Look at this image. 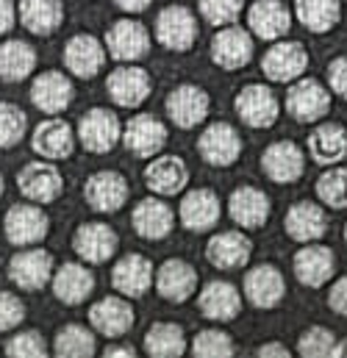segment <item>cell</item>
Here are the masks:
<instances>
[{
  "label": "cell",
  "instance_id": "1",
  "mask_svg": "<svg viewBox=\"0 0 347 358\" xmlns=\"http://www.w3.org/2000/svg\"><path fill=\"white\" fill-rule=\"evenodd\" d=\"M328 111H331V90L323 81L303 76L295 84H289V92H286V114L295 122H300V125L323 122Z\"/></svg>",
  "mask_w": 347,
  "mask_h": 358
},
{
  "label": "cell",
  "instance_id": "2",
  "mask_svg": "<svg viewBox=\"0 0 347 358\" xmlns=\"http://www.w3.org/2000/svg\"><path fill=\"white\" fill-rule=\"evenodd\" d=\"M309 70V50L297 39H278L261 56V73L272 84H295Z\"/></svg>",
  "mask_w": 347,
  "mask_h": 358
},
{
  "label": "cell",
  "instance_id": "3",
  "mask_svg": "<svg viewBox=\"0 0 347 358\" xmlns=\"http://www.w3.org/2000/svg\"><path fill=\"white\" fill-rule=\"evenodd\" d=\"M234 108H236V117L248 125V128H272L281 117V100L278 94L264 87V84H248L236 92L234 97Z\"/></svg>",
  "mask_w": 347,
  "mask_h": 358
},
{
  "label": "cell",
  "instance_id": "4",
  "mask_svg": "<svg viewBox=\"0 0 347 358\" xmlns=\"http://www.w3.org/2000/svg\"><path fill=\"white\" fill-rule=\"evenodd\" d=\"M197 153L208 167H234L242 156V136L231 122H211L197 139Z\"/></svg>",
  "mask_w": 347,
  "mask_h": 358
},
{
  "label": "cell",
  "instance_id": "5",
  "mask_svg": "<svg viewBox=\"0 0 347 358\" xmlns=\"http://www.w3.org/2000/svg\"><path fill=\"white\" fill-rule=\"evenodd\" d=\"M208 53L220 70H225V73L242 70L253 59V36L242 25H225L211 36Z\"/></svg>",
  "mask_w": 347,
  "mask_h": 358
},
{
  "label": "cell",
  "instance_id": "6",
  "mask_svg": "<svg viewBox=\"0 0 347 358\" xmlns=\"http://www.w3.org/2000/svg\"><path fill=\"white\" fill-rule=\"evenodd\" d=\"M78 139L84 145V150L100 156V153H108L117 148V142L122 139V125H120V117L108 108H89L87 114L78 120Z\"/></svg>",
  "mask_w": 347,
  "mask_h": 358
},
{
  "label": "cell",
  "instance_id": "7",
  "mask_svg": "<svg viewBox=\"0 0 347 358\" xmlns=\"http://www.w3.org/2000/svg\"><path fill=\"white\" fill-rule=\"evenodd\" d=\"M156 39L162 48L186 53L197 42V17L186 6H167L156 17Z\"/></svg>",
  "mask_w": 347,
  "mask_h": 358
},
{
  "label": "cell",
  "instance_id": "8",
  "mask_svg": "<svg viewBox=\"0 0 347 358\" xmlns=\"http://www.w3.org/2000/svg\"><path fill=\"white\" fill-rule=\"evenodd\" d=\"M106 50L114 62H142L150 53V34L139 20H117L106 31Z\"/></svg>",
  "mask_w": 347,
  "mask_h": 358
},
{
  "label": "cell",
  "instance_id": "9",
  "mask_svg": "<svg viewBox=\"0 0 347 358\" xmlns=\"http://www.w3.org/2000/svg\"><path fill=\"white\" fill-rule=\"evenodd\" d=\"M3 228H6V239L17 248H31V245H39L48 231H50V220L48 214L39 208V206H28V203H20L14 208L6 211V220H3Z\"/></svg>",
  "mask_w": 347,
  "mask_h": 358
},
{
  "label": "cell",
  "instance_id": "10",
  "mask_svg": "<svg viewBox=\"0 0 347 358\" xmlns=\"http://www.w3.org/2000/svg\"><path fill=\"white\" fill-rule=\"evenodd\" d=\"M167 125L153 117V114H136L128 120V125L122 128V142L125 148L139 156V159H153L164 150L167 145Z\"/></svg>",
  "mask_w": 347,
  "mask_h": 358
},
{
  "label": "cell",
  "instance_id": "11",
  "mask_svg": "<svg viewBox=\"0 0 347 358\" xmlns=\"http://www.w3.org/2000/svg\"><path fill=\"white\" fill-rule=\"evenodd\" d=\"M170 120H173L178 128L189 131V128H197L206 117H208V108H211V97L208 92L197 84H180L167 94V103H164Z\"/></svg>",
  "mask_w": 347,
  "mask_h": 358
},
{
  "label": "cell",
  "instance_id": "12",
  "mask_svg": "<svg viewBox=\"0 0 347 358\" xmlns=\"http://www.w3.org/2000/svg\"><path fill=\"white\" fill-rule=\"evenodd\" d=\"M178 217H180V225L192 234H206L211 231L220 217H222V206H220V197L214 189H192L183 194L180 200V208H178Z\"/></svg>",
  "mask_w": 347,
  "mask_h": 358
},
{
  "label": "cell",
  "instance_id": "13",
  "mask_svg": "<svg viewBox=\"0 0 347 358\" xmlns=\"http://www.w3.org/2000/svg\"><path fill=\"white\" fill-rule=\"evenodd\" d=\"M8 278L22 292H39L53 278V256L42 248L20 250L8 262Z\"/></svg>",
  "mask_w": 347,
  "mask_h": 358
},
{
  "label": "cell",
  "instance_id": "14",
  "mask_svg": "<svg viewBox=\"0 0 347 358\" xmlns=\"http://www.w3.org/2000/svg\"><path fill=\"white\" fill-rule=\"evenodd\" d=\"M17 186L31 203H53L64 192V178L53 162H31L20 170Z\"/></svg>",
  "mask_w": 347,
  "mask_h": 358
},
{
  "label": "cell",
  "instance_id": "15",
  "mask_svg": "<svg viewBox=\"0 0 347 358\" xmlns=\"http://www.w3.org/2000/svg\"><path fill=\"white\" fill-rule=\"evenodd\" d=\"M292 269H295V278L309 286V289H323L334 272H337V256L331 248L325 245H317V242H309L306 248H300L292 259Z\"/></svg>",
  "mask_w": 347,
  "mask_h": 358
},
{
  "label": "cell",
  "instance_id": "16",
  "mask_svg": "<svg viewBox=\"0 0 347 358\" xmlns=\"http://www.w3.org/2000/svg\"><path fill=\"white\" fill-rule=\"evenodd\" d=\"M250 256H253V242L242 231H220L206 245L208 264L217 269H225V272L245 269Z\"/></svg>",
  "mask_w": 347,
  "mask_h": 358
},
{
  "label": "cell",
  "instance_id": "17",
  "mask_svg": "<svg viewBox=\"0 0 347 358\" xmlns=\"http://www.w3.org/2000/svg\"><path fill=\"white\" fill-rule=\"evenodd\" d=\"M89 208L97 214H117L128 200V180L114 170H100L87 178L84 186Z\"/></svg>",
  "mask_w": 347,
  "mask_h": 358
},
{
  "label": "cell",
  "instance_id": "18",
  "mask_svg": "<svg viewBox=\"0 0 347 358\" xmlns=\"http://www.w3.org/2000/svg\"><path fill=\"white\" fill-rule=\"evenodd\" d=\"M261 170L275 183H295L306 170V153L292 139L272 142L261 156Z\"/></svg>",
  "mask_w": 347,
  "mask_h": 358
},
{
  "label": "cell",
  "instance_id": "19",
  "mask_svg": "<svg viewBox=\"0 0 347 358\" xmlns=\"http://www.w3.org/2000/svg\"><path fill=\"white\" fill-rule=\"evenodd\" d=\"M89 325L108 339H120L134 328V308L122 294H108L89 308Z\"/></svg>",
  "mask_w": 347,
  "mask_h": 358
},
{
  "label": "cell",
  "instance_id": "20",
  "mask_svg": "<svg viewBox=\"0 0 347 358\" xmlns=\"http://www.w3.org/2000/svg\"><path fill=\"white\" fill-rule=\"evenodd\" d=\"M117 248H120V236L106 222H84V225H78V231L73 236V250L87 264L108 262L117 253Z\"/></svg>",
  "mask_w": 347,
  "mask_h": 358
},
{
  "label": "cell",
  "instance_id": "21",
  "mask_svg": "<svg viewBox=\"0 0 347 358\" xmlns=\"http://www.w3.org/2000/svg\"><path fill=\"white\" fill-rule=\"evenodd\" d=\"M106 90H108L111 100H114L120 108H139V106L150 97L153 81H150L148 70L128 64V67H117V70L108 76Z\"/></svg>",
  "mask_w": 347,
  "mask_h": 358
},
{
  "label": "cell",
  "instance_id": "22",
  "mask_svg": "<svg viewBox=\"0 0 347 358\" xmlns=\"http://www.w3.org/2000/svg\"><path fill=\"white\" fill-rule=\"evenodd\" d=\"M153 283H156V292L162 300L180 306L197 292V269L183 259H167L156 269Z\"/></svg>",
  "mask_w": 347,
  "mask_h": 358
},
{
  "label": "cell",
  "instance_id": "23",
  "mask_svg": "<svg viewBox=\"0 0 347 358\" xmlns=\"http://www.w3.org/2000/svg\"><path fill=\"white\" fill-rule=\"evenodd\" d=\"M245 297L256 308H275L286 297V278L275 264H259L245 275Z\"/></svg>",
  "mask_w": 347,
  "mask_h": 358
},
{
  "label": "cell",
  "instance_id": "24",
  "mask_svg": "<svg viewBox=\"0 0 347 358\" xmlns=\"http://www.w3.org/2000/svg\"><path fill=\"white\" fill-rule=\"evenodd\" d=\"M31 148H34L36 156H42L48 162H62V159H70L73 156V150H76V134H73V128L64 120L50 117V120L39 122L34 128Z\"/></svg>",
  "mask_w": 347,
  "mask_h": 358
},
{
  "label": "cell",
  "instance_id": "25",
  "mask_svg": "<svg viewBox=\"0 0 347 358\" xmlns=\"http://www.w3.org/2000/svg\"><path fill=\"white\" fill-rule=\"evenodd\" d=\"M283 231L292 242H300V245H309V242H317L325 236L328 231V217L323 211V206L317 203H309V200H297L286 217H283Z\"/></svg>",
  "mask_w": 347,
  "mask_h": 358
},
{
  "label": "cell",
  "instance_id": "26",
  "mask_svg": "<svg viewBox=\"0 0 347 358\" xmlns=\"http://www.w3.org/2000/svg\"><path fill=\"white\" fill-rule=\"evenodd\" d=\"M106 64V48L97 36L92 34H76L67 45H64V67L76 76V78H94Z\"/></svg>",
  "mask_w": 347,
  "mask_h": 358
},
{
  "label": "cell",
  "instance_id": "27",
  "mask_svg": "<svg viewBox=\"0 0 347 358\" xmlns=\"http://www.w3.org/2000/svg\"><path fill=\"white\" fill-rule=\"evenodd\" d=\"M76 97L73 81L59 70H45L31 84V100L45 114H62Z\"/></svg>",
  "mask_w": 347,
  "mask_h": 358
},
{
  "label": "cell",
  "instance_id": "28",
  "mask_svg": "<svg viewBox=\"0 0 347 358\" xmlns=\"http://www.w3.org/2000/svg\"><path fill=\"white\" fill-rule=\"evenodd\" d=\"M228 214L245 231L264 228V222L269 220V197L259 186H236L228 197Z\"/></svg>",
  "mask_w": 347,
  "mask_h": 358
},
{
  "label": "cell",
  "instance_id": "29",
  "mask_svg": "<svg viewBox=\"0 0 347 358\" xmlns=\"http://www.w3.org/2000/svg\"><path fill=\"white\" fill-rule=\"evenodd\" d=\"M248 25L253 36L264 42H278L292 28V11L281 0H256L248 8Z\"/></svg>",
  "mask_w": 347,
  "mask_h": 358
},
{
  "label": "cell",
  "instance_id": "30",
  "mask_svg": "<svg viewBox=\"0 0 347 358\" xmlns=\"http://www.w3.org/2000/svg\"><path fill=\"white\" fill-rule=\"evenodd\" d=\"M131 222H134L136 236H142L148 242H159V239H167L170 236V231H173L175 225V214L164 200L145 197V200H139L134 206Z\"/></svg>",
  "mask_w": 347,
  "mask_h": 358
},
{
  "label": "cell",
  "instance_id": "31",
  "mask_svg": "<svg viewBox=\"0 0 347 358\" xmlns=\"http://www.w3.org/2000/svg\"><path fill=\"white\" fill-rule=\"evenodd\" d=\"M111 286L122 297H142L153 286V264L142 253L122 256L111 269Z\"/></svg>",
  "mask_w": 347,
  "mask_h": 358
},
{
  "label": "cell",
  "instance_id": "32",
  "mask_svg": "<svg viewBox=\"0 0 347 358\" xmlns=\"http://www.w3.org/2000/svg\"><path fill=\"white\" fill-rule=\"evenodd\" d=\"M197 306L206 320L214 322H231L242 311V294L228 280H208L197 297Z\"/></svg>",
  "mask_w": 347,
  "mask_h": 358
},
{
  "label": "cell",
  "instance_id": "33",
  "mask_svg": "<svg viewBox=\"0 0 347 358\" xmlns=\"http://www.w3.org/2000/svg\"><path fill=\"white\" fill-rule=\"evenodd\" d=\"M189 183V167L180 156H153L145 167V186L162 197L183 192Z\"/></svg>",
  "mask_w": 347,
  "mask_h": 358
},
{
  "label": "cell",
  "instance_id": "34",
  "mask_svg": "<svg viewBox=\"0 0 347 358\" xmlns=\"http://www.w3.org/2000/svg\"><path fill=\"white\" fill-rule=\"evenodd\" d=\"M309 153L317 164L334 167L347 156V128L342 122H320L309 136Z\"/></svg>",
  "mask_w": 347,
  "mask_h": 358
},
{
  "label": "cell",
  "instance_id": "35",
  "mask_svg": "<svg viewBox=\"0 0 347 358\" xmlns=\"http://www.w3.org/2000/svg\"><path fill=\"white\" fill-rule=\"evenodd\" d=\"M50 283H53V294H56L59 303L81 306V303H87V297L94 289V275L84 264L70 262V264H64V267H59L53 272Z\"/></svg>",
  "mask_w": 347,
  "mask_h": 358
},
{
  "label": "cell",
  "instance_id": "36",
  "mask_svg": "<svg viewBox=\"0 0 347 358\" xmlns=\"http://www.w3.org/2000/svg\"><path fill=\"white\" fill-rule=\"evenodd\" d=\"M64 20L62 0H20V22L34 36H50Z\"/></svg>",
  "mask_w": 347,
  "mask_h": 358
},
{
  "label": "cell",
  "instance_id": "37",
  "mask_svg": "<svg viewBox=\"0 0 347 358\" xmlns=\"http://www.w3.org/2000/svg\"><path fill=\"white\" fill-rule=\"evenodd\" d=\"M295 17L306 31L323 36L342 22V3L339 0H295Z\"/></svg>",
  "mask_w": 347,
  "mask_h": 358
},
{
  "label": "cell",
  "instance_id": "38",
  "mask_svg": "<svg viewBox=\"0 0 347 358\" xmlns=\"http://www.w3.org/2000/svg\"><path fill=\"white\" fill-rule=\"evenodd\" d=\"M36 67V50L22 39H8L0 45V78L8 84L25 81Z\"/></svg>",
  "mask_w": 347,
  "mask_h": 358
},
{
  "label": "cell",
  "instance_id": "39",
  "mask_svg": "<svg viewBox=\"0 0 347 358\" xmlns=\"http://www.w3.org/2000/svg\"><path fill=\"white\" fill-rule=\"evenodd\" d=\"M145 353L156 358H178L186 353L183 328L175 322H156L145 334Z\"/></svg>",
  "mask_w": 347,
  "mask_h": 358
},
{
  "label": "cell",
  "instance_id": "40",
  "mask_svg": "<svg viewBox=\"0 0 347 358\" xmlns=\"http://www.w3.org/2000/svg\"><path fill=\"white\" fill-rule=\"evenodd\" d=\"M53 353L62 358H89L97 353V339L84 325H64L56 334Z\"/></svg>",
  "mask_w": 347,
  "mask_h": 358
},
{
  "label": "cell",
  "instance_id": "41",
  "mask_svg": "<svg viewBox=\"0 0 347 358\" xmlns=\"http://www.w3.org/2000/svg\"><path fill=\"white\" fill-rule=\"evenodd\" d=\"M297 353L303 358H325V356H342L347 353V348L337 345V334L323 328V325H314L309 331L300 334L297 339Z\"/></svg>",
  "mask_w": 347,
  "mask_h": 358
},
{
  "label": "cell",
  "instance_id": "42",
  "mask_svg": "<svg viewBox=\"0 0 347 358\" xmlns=\"http://www.w3.org/2000/svg\"><path fill=\"white\" fill-rule=\"evenodd\" d=\"M317 197L328 208H347V167H331L317 178Z\"/></svg>",
  "mask_w": 347,
  "mask_h": 358
},
{
  "label": "cell",
  "instance_id": "43",
  "mask_svg": "<svg viewBox=\"0 0 347 358\" xmlns=\"http://www.w3.org/2000/svg\"><path fill=\"white\" fill-rule=\"evenodd\" d=\"M28 117L14 103H0V148H14L22 142Z\"/></svg>",
  "mask_w": 347,
  "mask_h": 358
},
{
  "label": "cell",
  "instance_id": "44",
  "mask_svg": "<svg viewBox=\"0 0 347 358\" xmlns=\"http://www.w3.org/2000/svg\"><path fill=\"white\" fill-rule=\"evenodd\" d=\"M192 353L200 358H228L236 353V345H234V339H231L228 334L208 328V331H200V334L194 336Z\"/></svg>",
  "mask_w": 347,
  "mask_h": 358
},
{
  "label": "cell",
  "instance_id": "45",
  "mask_svg": "<svg viewBox=\"0 0 347 358\" xmlns=\"http://www.w3.org/2000/svg\"><path fill=\"white\" fill-rule=\"evenodd\" d=\"M200 17L217 28H225V25H234L236 17L242 14V6L245 0H200Z\"/></svg>",
  "mask_w": 347,
  "mask_h": 358
},
{
  "label": "cell",
  "instance_id": "46",
  "mask_svg": "<svg viewBox=\"0 0 347 358\" xmlns=\"http://www.w3.org/2000/svg\"><path fill=\"white\" fill-rule=\"evenodd\" d=\"M6 353L14 358H42L48 353V345L36 331H22V334L8 339Z\"/></svg>",
  "mask_w": 347,
  "mask_h": 358
},
{
  "label": "cell",
  "instance_id": "47",
  "mask_svg": "<svg viewBox=\"0 0 347 358\" xmlns=\"http://www.w3.org/2000/svg\"><path fill=\"white\" fill-rule=\"evenodd\" d=\"M25 320V306L17 294L0 292V331H14Z\"/></svg>",
  "mask_w": 347,
  "mask_h": 358
},
{
  "label": "cell",
  "instance_id": "48",
  "mask_svg": "<svg viewBox=\"0 0 347 358\" xmlns=\"http://www.w3.org/2000/svg\"><path fill=\"white\" fill-rule=\"evenodd\" d=\"M328 90H331V94L347 100V53L337 56L328 64Z\"/></svg>",
  "mask_w": 347,
  "mask_h": 358
},
{
  "label": "cell",
  "instance_id": "49",
  "mask_svg": "<svg viewBox=\"0 0 347 358\" xmlns=\"http://www.w3.org/2000/svg\"><path fill=\"white\" fill-rule=\"evenodd\" d=\"M328 306H331L334 314L347 317V275L339 278V280L331 286V292H328Z\"/></svg>",
  "mask_w": 347,
  "mask_h": 358
},
{
  "label": "cell",
  "instance_id": "50",
  "mask_svg": "<svg viewBox=\"0 0 347 358\" xmlns=\"http://www.w3.org/2000/svg\"><path fill=\"white\" fill-rule=\"evenodd\" d=\"M14 22H17V8H14V3H11V0H0V36L8 34V31L14 28Z\"/></svg>",
  "mask_w": 347,
  "mask_h": 358
},
{
  "label": "cell",
  "instance_id": "51",
  "mask_svg": "<svg viewBox=\"0 0 347 358\" xmlns=\"http://www.w3.org/2000/svg\"><path fill=\"white\" fill-rule=\"evenodd\" d=\"M256 353H259L261 358H269V356L289 358V348H286V345H281V342H269V345H261Z\"/></svg>",
  "mask_w": 347,
  "mask_h": 358
},
{
  "label": "cell",
  "instance_id": "52",
  "mask_svg": "<svg viewBox=\"0 0 347 358\" xmlns=\"http://www.w3.org/2000/svg\"><path fill=\"white\" fill-rule=\"evenodd\" d=\"M103 356L106 358H117V356H125V358H134L136 356V348L134 345H106V350H103Z\"/></svg>",
  "mask_w": 347,
  "mask_h": 358
},
{
  "label": "cell",
  "instance_id": "53",
  "mask_svg": "<svg viewBox=\"0 0 347 358\" xmlns=\"http://www.w3.org/2000/svg\"><path fill=\"white\" fill-rule=\"evenodd\" d=\"M122 11H128V14H142V11H148L150 8V3L153 0H114Z\"/></svg>",
  "mask_w": 347,
  "mask_h": 358
},
{
  "label": "cell",
  "instance_id": "54",
  "mask_svg": "<svg viewBox=\"0 0 347 358\" xmlns=\"http://www.w3.org/2000/svg\"><path fill=\"white\" fill-rule=\"evenodd\" d=\"M0 194H3V178H0Z\"/></svg>",
  "mask_w": 347,
  "mask_h": 358
},
{
  "label": "cell",
  "instance_id": "55",
  "mask_svg": "<svg viewBox=\"0 0 347 358\" xmlns=\"http://www.w3.org/2000/svg\"><path fill=\"white\" fill-rule=\"evenodd\" d=\"M345 242H347V222H345Z\"/></svg>",
  "mask_w": 347,
  "mask_h": 358
}]
</instances>
